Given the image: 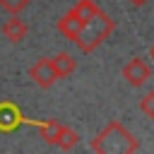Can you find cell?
Here are the masks:
<instances>
[{"instance_id": "7", "label": "cell", "mask_w": 154, "mask_h": 154, "mask_svg": "<svg viewBox=\"0 0 154 154\" xmlns=\"http://www.w3.org/2000/svg\"><path fill=\"white\" fill-rule=\"evenodd\" d=\"M58 31L67 38V41H75L77 38V34H79V29H82V22L72 14V12H67V14H63L60 19H58Z\"/></svg>"}, {"instance_id": "14", "label": "cell", "mask_w": 154, "mask_h": 154, "mask_svg": "<svg viewBox=\"0 0 154 154\" xmlns=\"http://www.w3.org/2000/svg\"><path fill=\"white\" fill-rule=\"evenodd\" d=\"M128 2H130V5H135V7H142V5H144V2H149V0H128Z\"/></svg>"}, {"instance_id": "8", "label": "cell", "mask_w": 154, "mask_h": 154, "mask_svg": "<svg viewBox=\"0 0 154 154\" xmlns=\"http://www.w3.org/2000/svg\"><path fill=\"white\" fill-rule=\"evenodd\" d=\"M51 63H53V70H55L58 79H60V77H70V75L75 72V67H77V60H75L70 53H58V55L51 58Z\"/></svg>"}, {"instance_id": "9", "label": "cell", "mask_w": 154, "mask_h": 154, "mask_svg": "<svg viewBox=\"0 0 154 154\" xmlns=\"http://www.w3.org/2000/svg\"><path fill=\"white\" fill-rule=\"evenodd\" d=\"M31 125L38 128V132H41V137H43L46 144H55L58 137H60V130H63V123H58L55 118H48L43 123H31Z\"/></svg>"}, {"instance_id": "12", "label": "cell", "mask_w": 154, "mask_h": 154, "mask_svg": "<svg viewBox=\"0 0 154 154\" xmlns=\"http://www.w3.org/2000/svg\"><path fill=\"white\" fill-rule=\"evenodd\" d=\"M29 2H31V0H0V7H2L5 12H10V14H19L22 10L29 7Z\"/></svg>"}, {"instance_id": "13", "label": "cell", "mask_w": 154, "mask_h": 154, "mask_svg": "<svg viewBox=\"0 0 154 154\" xmlns=\"http://www.w3.org/2000/svg\"><path fill=\"white\" fill-rule=\"evenodd\" d=\"M140 111L147 118H154V89H149L142 99H140Z\"/></svg>"}, {"instance_id": "1", "label": "cell", "mask_w": 154, "mask_h": 154, "mask_svg": "<svg viewBox=\"0 0 154 154\" xmlns=\"http://www.w3.org/2000/svg\"><path fill=\"white\" fill-rule=\"evenodd\" d=\"M89 147H91L94 152H99V154H132V152L140 149V142L132 137V132H130L123 123L111 120V123H106V128L91 140Z\"/></svg>"}, {"instance_id": "2", "label": "cell", "mask_w": 154, "mask_h": 154, "mask_svg": "<svg viewBox=\"0 0 154 154\" xmlns=\"http://www.w3.org/2000/svg\"><path fill=\"white\" fill-rule=\"evenodd\" d=\"M113 26H116V22H113L108 14H103V12L94 14L91 19L82 22V29H79L77 38H75L77 48H79L82 53H91V51H96V48L111 36Z\"/></svg>"}, {"instance_id": "5", "label": "cell", "mask_w": 154, "mask_h": 154, "mask_svg": "<svg viewBox=\"0 0 154 154\" xmlns=\"http://www.w3.org/2000/svg\"><path fill=\"white\" fill-rule=\"evenodd\" d=\"M22 123H24L22 111L10 101H0V132H12Z\"/></svg>"}, {"instance_id": "6", "label": "cell", "mask_w": 154, "mask_h": 154, "mask_svg": "<svg viewBox=\"0 0 154 154\" xmlns=\"http://www.w3.org/2000/svg\"><path fill=\"white\" fill-rule=\"evenodd\" d=\"M29 34V26L24 19H19V14H10V19L2 24V36L10 41V43H19L24 41Z\"/></svg>"}, {"instance_id": "4", "label": "cell", "mask_w": 154, "mask_h": 154, "mask_svg": "<svg viewBox=\"0 0 154 154\" xmlns=\"http://www.w3.org/2000/svg\"><path fill=\"white\" fill-rule=\"evenodd\" d=\"M149 75H152V70H149V65H147L142 58H130V60L123 65V79H125L130 87H142V84H147Z\"/></svg>"}, {"instance_id": "3", "label": "cell", "mask_w": 154, "mask_h": 154, "mask_svg": "<svg viewBox=\"0 0 154 154\" xmlns=\"http://www.w3.org/2000/svg\"><path fill=\"white\" fill-rule=\"evenodd\" d=\"M29 77H31V82H34L38 89H48V87H53L55 79H58L51 58H38V60L29 67Z\"/></svg>"}, {"instance_id": "15", "label": "cell", "mask_w": 154, "mask_h": 154, "mask_svg": "<svg viewBox=\"0 0 154 154\" xmlns=\"http://www.w3.org/2000/svg\"><path fill=\"white\" fill-rule=\"evenodd\" d=\"M149 53H152V58H154V46H152V51H149Z\"/></svg>"}, {"instance_id": "10", "label": "cell", "mask_w": 154, "mask_h": 154, "mask_svg": "<svg viewBox=\"0 0 154 154\" xmlns=\"http://www.w3.org/2000/svg\"><path fill=\"white\" fill-rule=\"evenodd\" d=\"M79 22H87V19H91L94 14H99L101 12V7L94 2V0H77L75 5H72V10H70Z\"/></svg>"}, {"instance_id": "11", "label": "cell", "mask_w": 154, "mask_h": 154, "mask_svg": "<svg viewBox=\"0 0 154 154\" xmlns=\"http://www.w3.org/2000/svg\"><path fill=\"white\" fill-rule=\"evenodd\" d=\"M77 142H79L77 132L63 125V130H60V137H58L55 147H58V149H63V152H70V149H75V147H77Z\"/></svg>"}]
</instances>
